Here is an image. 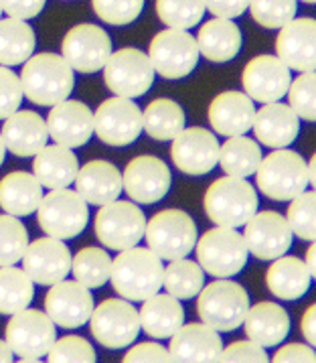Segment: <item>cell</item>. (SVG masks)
<instances>
[{
    "instance_id": "47",
    "label": "cell",
    "mask_w": 316,
    "mask_h": 363,
    "mask_svg": "<svg viewBox=\"0 0 316 363\" xmlns=\"http://www.w3.org/2000/svg\"><path fill=\"white\" fill-rule=\"evenodd\" d=\"M47 359L51 363H94L96 362V349L91 347V343L84 337L67 335L63 339H55V343L47 353Z\"/></svg>"
},
{
    "instance_id": "27",
    "label": "cell",
    "mask_w": 316,
    "mask_h": 363,
    "mask_svg": "<svg viewBox=\"0 0 316 363\" xmlns=\"http://www.w3.org/2000/svg\"><path fill=\"white\" fill-rule=\"evenodd\" d=\"M254 132L261 145L270 148H286L300 134V118L290 108V104H264L254 118Z\"/></svg>"
},
{
    "instance_id": "15",
    "label": "cell",
    "mask_w": 316,
    "mask_h": 363,
    "mask_svg": "<svg viewBox=\"0 0 316 363\" xmlns=\"http://www.w3.org/2000/svg\"><path fill=\"white\" fill-rule=\"evenodd\" d=\"M61 51L75 72L96 73L103 69L106 61L112 55V39L98 25L84 23L67 30Z\"/></svg>"
},
{
    "instance_id": "49",
    "label": "cell",
    "mask_w": 316,
    "mask_h": 363,
    "mask_svg": "<svg viewBox=\"0 0 316 363\" xmlns=\"http://www.w3.org/2000/svg\"><path fill=\"white\" fill-rule=\"evenodd\" d=\"M219 362H244V363H266L268 362V353L266 347H261L259 343L247 339V341H235L227 347H223Z\"/></svg>"
},
{
    "instance_id": "14",
    "label": "cell",
    "mask_w": 316,
    "mask_h": 363,
    "mask_svg": "<svg viewBox=\"0 0 316 363\" xmlns=\"http://www.w3.org/2000/svg\"><path fill=\"white\" fill-rule=\"evenodd\" d=\"M94 132L106 145H132L142 132V112L130 98L114 96L98 106L94 114Z\"/></svg>"
},
{
    "instance_id": "28",
    "label": "cell",
    "mask_w": 316,
    "mask_h": 363,
    "mask_svg": "<svg viewBox=\"0 0 316 363\" xmlns=\"http://www.w3.org/2000/svg\"><path fill=\"white\" fill-rule=\"evenodd\" d=\"M75 191L89 205H106L122 193V173L108 160H89L75 174Z\"/></svg>"
},
{
    "instance_id": "40",
    "label": "cell",
    "mask_w": 316,
    "mask_h": 363,
    "mask_svg": "<svg viewBox=\"0 0 316 363\" xmlns=\"http://www.w3.org/2000/svg\"><path fill=\"white\" fill-rule=\"evenodd\" d=\"M72 272L77 282L91 289H101L112 272V258L101 247H84L72 258Z\"/></svg>"
},
{
    "instance_id": "57",
    "label": "cell",
    "mask_w": 316,
    "mask_h": 363,
    "mask_svg": "<svg viewBox=\"0 0 316 363\" xmlns=\"http://www.w3.org/2000/svg\"><path fill=\"white\" fill-rule=\"evenodd\" d=\"M306 167H308V183H310L316 191V152L312 155V159L306 162Z\"/></svg>"
},
{
    "instance_id": "2",
    "label": "cell",
    "mask_w": 316,
    "mask_h": 363,
    "mask_svg": "<svg viewBox=\"0 0 316 363\" xmlns=\"http://www.w3.org/2000/svg\"><path fill=\"white\" fill-rule=\"evenodd\" d=\"M25 98L37 106H55L69 98L75 86L73 67L57 53H39L25 61L21 73Z\"/></svg>"
},
{
    "instance_id": "44",
    "label": "cell",
    "mask_w": 316,
    "mask_h": 363,
    "mask_svg": "<svg viewBox=\"0 0 316 363\" xmlns=\"http://www.w3.org/2000/svg\"><path fill=\"white\" fill-rule=\"evenodd\" d=\"M247 9L259 27L280 29L296 16L298 0H249Z\"/></svg>"
},
{
    "instance_id": "58",
    "label": "cell",
    "mask_w": 316,
    "mask_h": 363,
    "mask_svg": "<svg viewBox=\"0 0 316 363\" xmlns=\"http://www.w3.org/2000/svg\"><path fill=\"white\" fill-rule=\"evenodd\" d=\"M4 155H6V146H4V140H2V134H0V164L4 162Z\"/></svg>"
},
{
    "instance_id": "7",
    "label": "cell",
    "mask_w": 316,
    "mask_h": 363,
    "mask_svg": "<svg viewBox=\"0 0 316 363\" xmlns=\"http://www.w3.org/2000/svg\"><path fill=\"white\" fill-rule=\"evenodd\" d=\"M197 225L187 211L164 209L146 221L144 240L160 260L187 258L197 244Z\"/></svg>"
},
{
    "instance_id": "31",
    "label": "cell",
    "mask_w": 316,
    "mask_h": 363,
    "mask_svg": "<svg viewBox=\"0 0 316 363\" xmlns=\"http://www.w3.org/2000/svg\"><path fill=\"white\" fill-rule=\"evenodd\" d=\"M140 329L152 339H171L174 331L185 323V308L173 294H154L144 301L138 313Z\"/></svg>"
},
{
    "instance_id": "11",
    "label": "cell",
    "mask_w": 316,
    "mask_h": 363,
    "mask_svg": "<svg viewBox=\"0 0 316 363\" xmlns=\"http://www.w3.org/2000/svg\"><path fill=\"white\" fill-rule=\"evenodd\" d=\"M146 230L144 211L132 201L114 199L100 205L96 216V235L108 250H128L140 244Z\"/></svg>"
},
{
    "instance_id": "38",
    "label": "cell",
    "mask_w": 316,
    "mask_h": 363,
    "mask_svg": "<svg viewBox=\"0 0 316 363\" xmlns=\"http://www.w3.org/2000/svg\"><path fill=\"white\" fill-rule=\"evenodd\" d=\"M35 282L30 277L13 266H0V315H15L27 308L35 296Z\"/></svg>"
},
{
    "instance_id": "34",
    "label": "cell",
    "mask_w": 316,
    "mask_h": 363,
    "mask_svg": "<svg viewBox=\"0 0 316 363\" xmlns=\"http://www.w3.org/2000/svg\"><path fill=\"white\" fill-rule=\"evenodd\" d=\"M310 280L306 264L294 256L276 258L266 274L268 291L280 301H298L310 289Z\"/></svg>"
},
{
    "instance_id": "18",
    "label": "cell",
    "mask_w": 316,
    "mask_h": 363,
    "mask_svg": "<svg viewBox=\"0 0 316 363\" xmlns=\"http://www.w3.org/2000/svg\"><path fill=\"white\" fill-rule=\"evenodd\" d=\"M171 157L181 173L191 177L211 173L219 162V140L207 128H183L173 138Z\"/></svg>"
},
{
    "instance_id": "37",
    "label": "cell",
    "mask_w": 316,
    "mask_h": 363,
    "mask_svg": "<svg viewBox=\"0 0 316 363\" xmlns=\"http://www.w3.org/2000/svg\"><path fill=\"white\" fill-rule=\"evenodd\" d=\"M261 157L264 155H261L258 143L244 134L230 136V140H225L219 146V164H221L223 173L231 174V177L247 179V177L256 174Z\"/></svg>"
},
{
    "instance_id": "43",
    "label": "cell",
    "mask_w": 316,
    "mask_h": 363,
    "mask_svg": "<svg viewBox=\"0 0 316 363\" xmlns=\"http://www.w3.org/2000/svg\"><path fill=\"white\" fill-rule=\"evenodd\" d=\"M288 225L294 235L306 242L316 240V191H304L288 207Z\"/></svg>"
},
{
    "instance_id": "41",
    "label": "cell",
    "mask_w": 316,
    "mask_h": 363,
    "mask_svg": "<svg viewBox=\"0 0 316 363\" xmlns=\"http://www.w3.org/2000/svg\"><path fill=\"white\" fill-rule=\"evenodd\" d=\"M205 13V0H157L158 18L169 29L188 30L197 27Z\"/></svg>"
},
{
    "instance_id": "52",
    "label": "cell",
    "mask_w": 316,
    "mask_h": 363,
    "mask_svg": "<svg viewBox=\"0 0 316 363\" xmlns=\"http://www.w3.org/2000/svg\"><path fill=\"white\" fill-rule=\"evenodd\" d=\"M45 2L47 0H0V6H2V13H6L9 16L29 21L41 15Z\"/></svg>"
},
{
    "instance_id": "55",
    "label": "cell",
    "mask_w": 316,
    "mask_h": 363,
    "mask_svg": "<svg viewBox=\"0 0 316 363\" xmlns=\"http://www.w3.org/2000/svg\"><path fill=\"white\" fill-rule=\"evenodd\" d=\"M306 268H308V272H310V277L316 280V240L312 242V246L306 250Z\"/></svg>"
},
{
    "instance_id": "56",
    "label": "cell",
    "mask_w": 316,
    "mask_h": 363,
    "mask_svg": "<svg viewBox=\"0 0 316 363\" xmlns=\"http://www.w3.org/2000/svg\"><path fill=\"white\" fill-rule=\"evenodd\" d=\"M13 362V349L6 341L0 339V363H11Z\"/></svg>"
},
{
    "instance_id": "12",
    "label": "cell",
    "mask_w": 316,
    "mask_h": 363,
    "mask_svg": "<svg viewBox=\"0 0 316 363\" xmlns=\"http://www.w3.org/2000/svg\"><path fill=\"white\" fill-rule=\"evenodd\" d=\"M197 39L183 29H164L148 47V59L154 72L167 79H181L197 67L199 61Z\"/></svg>"
},
{
    "instance_id": "32",
    "label": "cell",
    "mask_w": 316,
    "mask_h": 363,
    "mask_svg": "<svg viewBox=\"0 0 316 363\" xmlns=\"http://www.w3.org/2000/svg\"><path fill=\"white\" fill-rule=\"evenodd\" d=\"M43 199V185L35 174L25 171L9 173L0 181V207L4 213L25 218L37 211Z\"/></svg>"
},
{
    "instance_id": "59",
    "label": "cell",
    "mask_w": 316,
    "mask_h": 363,
    "mask_svg": "<svg viewBox=\"0 0 316 363\" xmlns=\"http://www.w3.org/2000/svg\"><path fill=\"white\" fill-rule=\"evenodd\" d=\"M302 2H308V4H316V0H302Z\"/></svg>"
},
{
    "instance_id": "20",
    "label": "cell",
    "mask_w": 316,
    "mask_h": 363,
    "mask_svg": "<svg viewBox=\"0 0 316 363\" xmlns=\"http://www.w3.org/2000/svg\"><path fill=\"white\" fill-rule=\"evenodd\" d=\"M23 270L33 282L51 286L72 272V252L57 238H39L30 242L23 254Z\"/></svg>"
},
{
    "instance_id": "1",
    "label": "cell",
    "mask_w": 316,
    "mask_h": 363,
    "mask_svg": "<svg viewBox=\"0 0 316 363\" xmlns=\"http://www.w3.org/2000/svg\"><path fill=\"white\" fill-rule=\"evenodd\" d=\"M164 266L150 247L122 250L112 260L110 280L114 291L130 303H144L162 289Z\"/></svg>"
},
{
    "instance_id": "21",
    "label": "cell",
    "mask_w": 316,
    "mask_h": 363,
    "mask_svg": "<svg viewBox=\"0 0 316 363\" xmlns=\"http://www.w3.org/2000/svg\"><path fill=\"white\" fill-rule=\"evenodd\" d=\"M290 67L282 59L273 55H258L244 67L242 84L245 94L254 102H280L290 87Z\"/></svg>"
},
{
    "instance_id": "29",
    "label": "cell",
    "mask_w": 316,
    "mask_h": 363,
    "mask_svg": "<svg viewBox=\"0 0 316 363\" xmlns=\"http://www.w3.org/2000/svg\"><path fill=\"white\" fill-rule=\"evenodd\" d=\"M244 327L247 339L256 341L261 347H276L290 333V317L284 306L276 303H258L247 308Z\"/></svg>"
},
{
    "instance_id": "6",
    "label": "cell",
    "mask_w": 316,
    "mask_h": 363,
    "mask_svg": "<svg viewBox=\"0 0 316 363\" xmlns=\"http://www.w3.org/2000/svg\"><path fill=\"white\" fill-rule=\"evenodd\" d=\"M247 308L249 296L245 289L227 278H219L215 282L203 286L197 301L199 319L221 333H227L244 325Z\"/></svg>"
},
{
    "instance_id": "36",
    "label": "cell",
    "mask_w": 316,
    "mask_h": 363,
    "mask_svg": "<svg viewBox=\"0 0 316 363\" xmlns=\"http://www.w3.org/2000/svg\"><path fill=\"white\" fill-rule=\"evenodd\" d=\"M35 51V30L27 21L6 16L0 18V65H21Z\"/></svg>"
},
{
    "instance_id": "60",
    "label": "cell",
    "mask_w": 316,
    "mask_h": 363,
    "mask_svg": "<svg viewBox=\"0 0 316 363\" xmlns=\"http://www.w3.org/2000/svg\"><path fill=\"white\" fill-rule=\"evenodd\" d=\"M0 16H2V6H0Z\"/></svg>"
},
{
    "instance_id": "17",
    "label": "cell",
    "mask_w": 316,
    "mask_h": 363,
    "mask_svg": "<svg viewBox=\"0 0 316 363\" xmlns=\"http://www.w3.org/2000/svg\"><path fill=\"white\" fill-rule=\"evenodd\" d=\"M292 238L294 233L288 219L276 211H256L245 223V246L258 260H276L284 256L292 246Z\"/></svg>"
},
{
    "instance_id": "30",
    "label": "cell",
    "mask_w": 316,
    "mask_h": 363,
    "mask_svg": "<svg viewBox=\"0 0 316 363\" xmlns=\"http://www.w3.org/2000/svg\"><path fill=\"white\" fill-rule=\"evenodd\" d=\"M77 171H79V162L73 155V148L57 145V143L43 146L33 160V173L47 189L69 187L75 181Z\"/></svg>"
},
{
    "instance_id": "53",
    "label": "cell",
    "mask_w": 316,
    "mask_h": 363,
    "mask_svg": "<svg viewBox=\"0 0 316 363\" xmlns=\"http://www.w3.org/2000/svg\"><path fill=\"white\" fill-rule=\"evenodd\" d=\"M249 0H205V9L219 18H237L247 11Z\"/></svg>"
},
{
    "instance_id": "13",
    "label": "cell",
    "mask_w": 316,
    "mask_h": 363,
    "mask_svg": "<svg viewBox=\"0 0 316 363\" xmlns=\"http://www.w3.org/2000/svg\"><path fill=\"white\" fill-rule=\"evenodd\" d=\"M103 82L122 98H142L154 84V67L146 53L126 47L114 51L103 65Z\"/></svg>"
},
{
    "instance_id": "9",
    "label": "cell",
    "mask_w": 316,
    "mask_h": 363,
    "mask_svg": "<svg viewBox=\"0 0 316 363\" xmlns=\"http://www.w3.org/2000/svg\"><path fill=\"white\" fill-rule=\"evenodd\" d=\"M11 317L13 319L6 325V343L11 345L13 353L18 355V359L29 363L47 357L49 349L57 339L55 323L51 317L29 306Z\"/></svg>"
},
{
    "instance_id": "5",
    "label": "cell",
    "mask_w": 316,
    "mask_h": 363,
    "mask_svg": "<svg viewBox=\"0 0 316 363\" xmlns=\"http://www.w3.org/2000/svg\"><path fill=\"white\" fill-rule=\"evenodd\" d=\"M195 254L203 270L215 278H231L239 274L249 256L244 233L225 225H217L197 238Z\"/></svg>"
},
{
    "instance_id": "16",
    "label": "cell",
    "mask_w": 316,
    "mask_h": 363,
    "mask_svg": "<svg viewBox=\"0 0 316 363\" xmlns=\"http://www.w3.org/2000/svg\"><path fill=\"white\" fill-rule=\"evenodd\" d=\"M173 185V177L164 160L152 155L136 157L126 164L122 174V189L132 201L150 205L160 201Z\"/></svg>"
},
{
    "instance_id": "24",
    "label": "cell",
    "mask_w": 316,
    "mask_h": 363,
    "mask_svg": "<svg viewBox=\"0 0 316 363\" xmlns=\"http://www.w3.org/2000/svg\"><path fill=\"white\" fill-rule=\"evenodd\" d=\"M223 341L219 331L205 323H183L171 337L169 353L173 362L211 363L219 362Z\"/></svg>"
},
{
    "instance_id": "8",
    "label": "cell",
    "mask_w": 316,
    "mask_h": 363,
    "mask_svg": "<svg viewBox=\"0 0 316 363\" xmlns=\"http://www.w3.org/2000/svg\"><path fill=\"white\" fill-rule=\"evenodd\" d=\"M39 228L57 240H72L86 230L89 209L86 199L72 189H51L37 207Z\"/></svg>"
},
{
    "instance_id": "54",
    "label": "cell",
    "mask_w": 316,
    "mask_h": 363,
    "mask_svg": "<svg viewBox=\"0 0 316 363\" xmlns=\"http://www.w3.org/2000/svg\"><path fill=\"white\" fill-rule=\"evenodd\" d=\"M300 329L304 339L308 341V345H312L316 349V303L304 311L300 320Z\"/></svg>"
},
{
    "instance_id": "45",
    "label": "cell",
    "mask_w": 316,
    "mask_h": 363,
    "mask_svg": "<svg viewBox=\"0 0 316 363\" xmlns=\"http://www.w3.org/2000/svg\"><path fill=\"white\" fill-rule=\"evenodd\" d=\"M290 108L306 122H316V72H302L288 87Z\"/></svg>"
},
{
    "instance_id": "23",
    "label": "cell",
    "mask_w": 316,
    "mask_h": 363,
    "mask_svg": "<svg viewBox=\"0 0 316 363\" xmlns=\"http://www.w3.org/2000/svg\"><path fill=\"white\" fill-rule=\"evenodd\" d=\"M45 122L49 136L67 148L84 146L94 134V112L84 102L69 98L55 104Z\"/></svg>"
},
{
    "instance_id": "33",
    "label": "cell",
    "mask_w": 316,
    "mask_h": 363,
    "mask_svg": "<svg viewBox=\"0 0 316 363\" xmlns=\"http://www.w3.org/2000/svg\"><path fill=\"white\" fill-rule=\"evenodd\" d=\"M199 53L213 63H227L242 49V30L231 18H211L197 35Z\"/></svg>"
},
{
    "instance_id": "48",
    "label": "cell",
    "mask_w": 316,
    "mask_h": 363,
    "mask_svg": "<svg viewBox=\"0 0 316 363\" xmlns=\"http://www.w3.org/2000/svg\"><path fill=\"white\" fill-rule=\"evenodd\" d=\"M23 98L25 94L21 86V77L11 72V67L0 65V120L15 114L23 104Z\"/></svg>"
},
{
    "instance_id": "42",
    "label": "cell",
    "mask_w": 316,
    "mask_h": 363,
    "mask_svg": "<svg viewBox=\"0 0 316 363\" xmlns=\"http://www.w3.org/2000/svg\"><path fill=\"white\" fill-rule=\"evenodd\" d=\"M29 246V232L11 213L0 216V266H13L21 262Z\"/></svg>"
},
{
    "instance_id": "3",
    "label": "cell",
    "mask_w": 316,
    "mask_h": 363,
    "mask_svg": "<svg viewBox=\"0 0 316 363\" xmlns=\"http://www.w3.org/2000/svg\"><path fill=\"white\" fill-rule=\"evenodd\" d=\"M205 213L215 225L242 228L258 211V193L242 179L225 174L213 181L205 193Z\"/></svg>"
},
{
    "instance_id": "39",
    "label": "cell",
    "mask_w": 316,
    "mask_h": 363,
    "mask_svg": "<svg viewBox=\"0 0 316 363\" xmlns=\"http://www.w3.org/2000/svg\"><path fill=\"white\" fill-rule=\"evenodd\" d=\"M203 286H205V270L199 266V262L179 258L169 262V266L164 268L162 289H167V292L179 301H188L197 296Z\"/></svg>"
},
{
    "instance_id": "26",
    "label": "cell",
    "mask_w": 316,
    "mask_h": 363,
    "mask_svg": "<svg viewBox=\"0 0 316 363\" xmlns=\"http://www.w3.org/2000/svg\"><path fill=\"white\" fill-rule=\"evenodd\" d=\"M256 118L254 100L244 91H223L209 106V124L221 136H239L252 130Z\"/></svg>"
},
{
    "instance_id": "10",
    "label": "cell",
    "mask_w": 316,
    "mask_h": 363,
    "mask_svg": "<svg viewBox=\"0 0 316 363\" xmlns=\"http://www.w3.org/2000/svg\"><path fill=\"white\" fill-rule=\"evenodd\" d=\"M89 331L103 347H130L140 333L138 311L126 298H106L94 306L89 317Z\"/></svg>"
},
{
    "instance_id": "46",
    "label": "cell",
    "mask_w": 316,
    "mask_h": 363,
    "mask_svg": "<svg viewBox=\"0 0 316 363\" xmlns=\"http://www.w3.org/2000/svg\"><path fill=\"white\" fill-rule=\"evenodd\" d=\"M91 6L106 25L124 27L140 16L144 0H91Z\"/></svg>"
},
{
    "instance_id": "19",
    "label": "cell",
    "mask_w": 316,
    "mask_h": 363,
    "mask_svg": "<svg viewBox=\"0 0 316 363\" xmlns=\"http://www.w3.org/2000/svg\"><path fill=\"white\" fill-rule=\"evenodd\" d=\"M94 311V296L77 280H59L51 284L45 296V313L63 329H77L86 325Z\"/></svg>"
},
{
    "instance_id": "51",
    "label": "cell",
    "mask_w": 316,
    "mask_h": 363,
    "mask_svg": "<svg viewBox=\"0 0 316 363\" xmlns=\"http://www.w3.org/2000/svg\"><path fill=\"white\" fill-rule=\"evenodd\" d=\"M276 363H316V351L312 345L304 343H288L280 347L273 355Z\"/></svg>"
},
{
    "instance_id": "35",
    "label": "cell",
    "mask_w": 316,
    "mask_h": 363,
    "mask_svg": "<svg viewBox=\"0 0 316 363\" xmlns=\"http://www.w3.org/2000/svg\"><path fill=\"white\" fill-rule=\"evenodd\" d=\"M185 124H187V116L174 100L158 98L144 108L142 130H146V134L154 140L160 143L173 140L185 128Z\"/></svg>"
},
{
    "instance_id": "4",
    "label": "cell",
    "mask_w": 316,
    "mask_h": 363,
    "mask_svg": "<svg viewBox=\"0 0 316 363\" xmlns=\"http://www.w3.org/2000/svg\"><path fill=\"white\" fill-rule=\"evenodd\" d=\"M258 189L273 201H292L308 187V167L298 152L273 148L256 171Z\"/></svg>"
},
{
    "instance_id": "25",
    "label": "cell",
    "mask_w": 316,
    "mask_h": 363,
    "mask_svg": "<svg viewBox=\"0 0 316 363\" xmlns=\"http://www.w3.org/2000/svg\"><path fill=\"white\" fill-rule=\"evenodd\" d=\"M0 134L9 152H13L18 159L35 157L49 140L47 122L30 110H16L15 114L4 118Z\"/></svg>"
},
{
    "instance_id": "22",
    "label": "cell",
    "mask_w": 316,
    "mask_h": 363,
    "mask_svg": "<svg viewBox=\"0 0 316 363\" xmlns=\"http://www.w3.org/2000/svg\"><path fill=\"white\" fill-rule=\"evenodd\" d=\"M276 53L294 72H316V21L292 18L276 37Z\"/></svg>"
},
{
    "instance_id": "50",
    "label": "cell",
    "mask_w": 316,
    "mask_h": 363,
    "mask_svg": "<svg viewBox=\"0 0 316 363\" xmlns=\"http://www.w3.org/2000/svg\"><path fill=\"white\" fill-rule=\"evenodd\" d=\"M124 362L126 363H167L173 362L169 349L162 347L160 343H154V341H144V343H138L134 347H130L124 355Z\"/></svg>"
}]
</instances>
